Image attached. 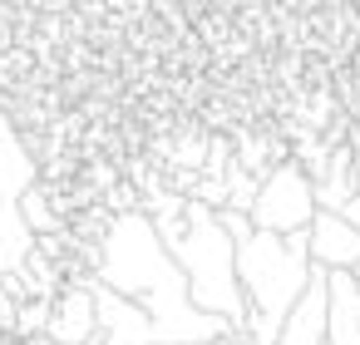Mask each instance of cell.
<instances>
[{
	"instance_id": "obj_1",
	"label": "cell",
	"mask_w": 360,
	"mask_h": 345,
	"mask_svg": "<svg viewBox=\"0 0 360 345\" xmlns=\"http://www.w3.org/2000/svg\"><path fill=\"white\" fill-rule=\"evenodd\" d=\"M153 227L163 232L168 252L178 256L193 301H198L207 315L227 320V325L247 340V291H242V276H237V237L222 227L217 207L188 197L183 212L153 217Z\"/></svg>"
},
{
	"instance_id": "obj_2",
	"label": "cell",
	"mask_w": 360,
	"mask_h": 345,
	"mask_svg": "<svg viewBox=\"0 0 360 345\" xmlns=\"http://www.w3.org/2000/svg\"><path fill=\"white\" fill-rule=\"evenodd\" d=\"M237 276L247 291V345H276L286 315L316 276L306 232L276 237L252 227L247 237H237Z\"/></svg>"
},
{
	"instance_id": "obj_3",
	"label": "cell",
	"mask_w": 360,
	"mask_h": 345,
	"mask_svg": "<svg viewBox=\"0 0 360 345\" xmlns=\"http://www.w3.org/2000/svg\"><path fill=\"white\" fill-rule=\"evenodd\" d=\"M321 202H316V183L311 173L291 158L281 168H271L257 188V202H252V227L257 232H276V237H296V232H311Z\"/></svg>"
},
{
	"instance_id": "obj_4",
	"label": "cell",
	"mask_w": 360,
	"mask_h": 345,
	"mask_svg": "<svg viewBox=\"0 0 360 345\" xmlns=\"http://www.w3.org/2000/svg\"><path fill=\"white\" fill-rule=\"evenodd\" d=\"M94 286V306H99V345H163L158 320L124 291H114L109 281L89 276Z\"/></svg>"
},
{
	"instance_id": "obj_5",
	"label": "cell",
	"mask_w": 360,
	"mask_h": 345,
	"mask_svg": "<svg viewBox=\"0 0 360 345\" xmlns=\"http://www.w3.org/2000/svg\"><path fill=\"white\" fill-rule=\"evenodd\" d=\"M50 345H99V306H94V286L84 281H65V291L55 296V320H50Z\"/></svg>"
},
{
	"instance_id": "obj_6",
	"label": "cell",
	"mask_w": 360,
	"mask_h": 345,
	"mask_svg": "<svg viewBox=\"0 0 360 345\" xmlns=\"http://www.w3.org/2000/svg\"><path fill=\"white\" fill-rule=\"evenodd\" d=\"M330 340V271L316 266L306 296L296 301V311L286 315L276 345H326Z\"/></svg>"
},
{
	"instance_id": "obj_7",
	"label": "cell",
	"mask_w": 360,
	"mask_h": 345,
	"mask_svg": "<svg viewBox=\"0 0 360 345\" xmlns=\"http://www.w3.org/2000/svg\"><path fill=\"white\" fill-rule=\"evenodd\" d=\"M306 242H311V261L326 271H355L360 266V227L340 212H316Z\"/></svg>"
}]
</instances>
